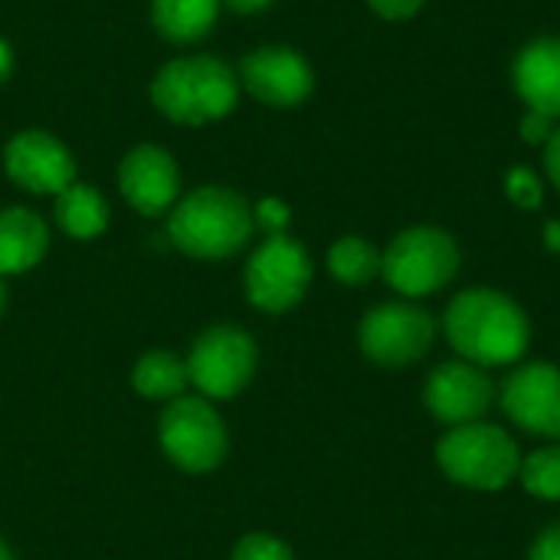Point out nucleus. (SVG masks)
I'll return each instance as SVG.
<instances>
[{"label": "nucleus", "instance_id": "obj_17", "mask_svg": "<svg viewBox=\"0 0 560 560\" xmlns=\"http://www.w3.org/2000/svg\"><path fill=\"white\" fill-rule=\"evenodd\" d=\"M220 0H151V20L171 43H194L217 23Z\"/></svg>", "mask_w": 560, "mask_h": 560}, {"label": "nucleus", "instance_id": "obj_22", "mask_svg": "<svg viewBox=\"0 0 560 560\" xmlns=\"http://www.w3.org/2000/svg\"><path fill=\"white\" fill-rule=\"evenodd\" d=\"M230 560H295L289 545L279 541L276 535H266V532H253L246 538L236 541Z\"/></svg>", "mask_w": 560, "mask_h": 560}, {"label": "nucleus", "instance_id": "obj_11", "mask_svg": "<svg viewBox=\"0 0 560 560\" xmlns=\"http://www.w3.org/2000/svg\"><path fill=\"white\" fill-rule=\"evenodd\" d=\"M3 167L10 180L30 194H59L75 184L72 154L46 131H20L3 151Z\"/></svg>", "mask_w": 560, "mask_h": 560}, {"label": "nucleus", "instance_id": "obj_32", "mask_svg": "<svg viewBox=\"0 0 560 560\" xmlns=\"http://www.w3.org/2000/svg\"><path fill=\"white\" fill-rule=\"evenodd\" d=\"M3 308H7V285H3V276H0V315H3Z\"/></svg>", "mask_w": 560, "mask_h": 560}, {"label": "nucleus", "instance_id": "obj_18", "mask_svg": "<svg viewBox=\"0 0 560 560\" xmlns=\"http://www.w3.org/2000/svg\"><path fill=\"white\" fill-rule=\"evenodd\" d=\"M56 223L72 240H92L108 226V203L95 187L75 180L56 194Z\"/></svg>", "mask_w": 560, "mask_h": 560}, {"label": "nucleus", "instance_id": "obj_24", "mask_svg": "<svg viewBox=\"0 0 560 560\" xmlns=\"http://www.w3.org/2000/svg\"><path fill=\"white\" fill-rule=\"evenodd\" d=\"M253 220H256L269 236H279V233H285V226H289V207H285L282 200H276V197H266V200L253 210Z\"/></svg>", "mask_w": 560, "mask_h": 560}, {"label": "nucleus", "instance_id": "obj_10", "mask_svg": "<svg viewBox=\"0 0 560 560\" xmlns=\"http://www.w3.org/2000/svg\"><path fill=\"white\" fill-rule=\"evenodd\" d=\"M243 85L272 108H292L312 95V66L289 46H262L240 62Z\"/></svg>", "mask_w": 560, "mask_h": 560}, {"label": "nucleus", "instance_id": "obj_2", "mask_svg": "<svg viewBox=\"0 0 560 560\" xmlns=\"http://www.w3.org/2000/svg\"><path fill=\"white\" fill-rule=\"evenodd\" d=\"M253 207L226 187H200L174 203L167 240L194 259H223L253 236Z\"/></svg>", "mask_w": 560, "mask_h": 560}, {"label": "nucleus", "instance_id": "obj_13", "mask_svg": "<svg viewBox=\"0 0 560 560\" xmlns=\"http://www.w3.org/2000/svg\"><path fill=\"white\" fill-rule=\"evenodd\" d=\"M492 381L479 364L469 361H450L440 364L423 390L427 410L453 427L476 423L489 407H492Z\"/></svg>", "mask_w": 560, "mask_h": 560}, {"label": "nucleus", "instance_id": "obj_25", "mask_svg": "<svg viewBox=\"0 0 560 560\" xmlns=\"http://www.w3.org/2000/svg\"><path fill=\"white\" fill-rule=\"evenodd\" d=\"M555 135V118L541 115V112H528L522 118V138L528 144H548V138Z\"/></svg>", "mask_w": 560, "mask_h": 560}, {"label": "nucleus", "instance_id": "obj_14", "mask_svg": "<svg viewBox=\"0 0 560 560\" xmlns=\"http://www.w3.org/2000/svg\"><path fill=\"white\" fill-rule=\"evenodd\" d=\"M118 184L125 200L144 213V217H158L167 207L177 203L180 194V174L174 158L158 148V144H138L125 154L121 171H118Z\"/></svg>", "mask_w": 560, "mask_h": 560}, {"label": "nucleus", "instance_id": "obj_23", "mask_svg": "<svg viewBox=\"0 0 560 560\" xmlns=\"http://www.w3.org/2000/svg\"><path fill=\"white\" fill-rule=\"evenodd\" d=\"M505 190L522 210H535L541 203V180L532 167H512L505 177Z\"/></svg>", "mask_w": 560, "mask_h": 560}, {"label": "nucleus", "instance_id": "obj_29", "mask_svg": "<svg viewBox=\"0 0 560 560\" xmlns=\"http://www.w3.org/2000/svg\"><path fill=\"white\" fill-rule=\"evenodd\" d=\"M272 0H226V7L230 10H236V13H256V10H266Z\"/></svg>", "mask_w": 560, "mask_h": 560}, {"label": "nucleus", "instance_id": "obj_27", "mask_svg": "<svg viewBox=\"0 0 560 560\" xmlns=\"http://www.w3.org/2000/svg\"><path fill=\"white\" fill-rule=\"evenodd\" d=\"M528 560H560V525H551L548 532L538 535Z\"/></svg>", "mask_w": 560, "mask_h": 560}, {"label": "nucleus", "instance_id": "obj_5", "mask_svg": "<svg viewBox=\"0 0 560 560\" xmlns=\"http://www.w3.org/2000/svg\"><path fill=\"white\" fill-rule=\"evenodd\" d=\"M459 272V246L440 226H413L394 236L381 256V276L407 299L440 292Z\"/></svg>", "mask_w": 560, "mask_h": 560}, {"label": "nucleus", "instance_id": "obj_9", "mask_svg": "<svg viewBox=\"0 0 560 560\" xmlns=\"http://www.w3.org/2000/svg\"><path fill=\"white\" fill-rule=\"evenodd\" d=\"M433 338H436L433 315L407 302H387L371 308L358 331L361 351L384 368H404L420 361L430 351Z\"/></svg>", "mask_w": 560, "mask_h": 560}, {"label": "nucleus", "instance_id": "obj_20", "mask_svg": "<svg viewBox=\"0 0 560 560\" xmlns=\"http://www.w3.org/2000/svg\"><path fill=\"white\" fill-rule=\"evenodd\" d=\"M328 269L345 285H364L381 272V253L361 236H345L328 249Z\"/></svg>", "mask_w": 560, "mask_h": 560}, {"label": "nucleus", "instance_id": "obj_3", "mask_svg": "<svg viewBox=\"0 0 560 560\" xmlns=\"http://www.w3.org/2000/svg\"><path fill=\"white\" fill-rule=\"evenodd\" d=\"M236 95H240V75L223 59L213 56L174 59L151 82L154 105L171 121L180 125H203L230 115Z\"/></svg>", "mask_w": 560, "mask_h": 560}, {"label": "nucleus", "instance_id": "obj_31", "mask_svg": "<svg viewBox=\"0 0 560 560\" xmlns=\"http://www.w3.org/2000/svg\"><path fill=\"white\" fill-rule=\"evenodd\" d=\"M7 72H10V49H7V43L0 39V79H7Z\"/></svg>", "mask_w": 560, "mask_h": 560}, {"label": "nucleus", "instance_id": "obj_21", "mask_svg": "<svg viewBox=\"0 0 560 560\" xmlns=\"http://www.w3.org/2000/svg\"><path fill=\"white\" fill-rule=\"evenodd\" d=\"M522 479L525 489L538 499L558 502L560 499V446L538 450L522 463Z\"/></svg>", "mask_w": 560, "mask_h": 560}, {"label": "nucleus", "instance_id": "obj_28", "mask_svg": "<svg viewBox=\"0 0 560 560\" xmlns=\"http://www.w3.org/2000/svg\"><path fill=\"white\" fill-rule=\"evenodd\" d=\"M545 167H548V177L555 180V187L560 190V125L545 144Z\"/></svg>", "mask_w": 560, "mask_h": 560}, {"label": "nucleus", "instance_id": "obj_16", "mask_svg": "<svg viewBox=\"0 0 560 560\" xmlns=\"http://www.w3.org/2000/svg\"><path fill=\"white\" fill-rule=\"evenodd\" d=\"M49 249V230L46 223L26 210L10 207L0 210V276H20L33 269Z\"/></svg>", "mask_w": 560, "mask_h": 560}, {"label": "nucleus", "instance_id": "obj_26", "mask_svg": "<svg viewBox=\"0 0 560 560\" xmlns=\"http://www.w3.org/2000/svg\"><path fill=\"white\" fill-rule=\"evenodd\" d=\"M368 3L384 20H410L413 13H420L427 0H368Z\"/></svg>", "mask_w": 560, "mask_h": 560}, {"label": "nucleus", "instance_id": "obj_7", "mask_svg": "<svg viewBox=\"0 0 560 560\" xmlns=\"http://www.w3.org/2000/svg\"><path fill=\"white\" fill-rule=\"evenodd\" d=\"M256 341L236 325H210L187 354L190 384L210 400L236 397L256 374Z\"/></svg>", "mask_w": 560, "mask_h": 560}, {"label": "nucleus", "instance_id": "obj_15", "mask_svg": "<svg viewBox=\"0 0 560 560\" xmlns=\"http://www.w3.org/2000/svg\"><path fill=\"white\" fill-rule=\"evenodd\" d=\"M512 79L528 112L560 118V36H538L525 43L515 56Z\"/></svg>", "mask_w": 560, "mask_h": 560}, {"label": "nucleus", "instance_id": "obj_1", "mask_svg": "<svg viewBox=\"0 0 560 560\" xmlns=\"http://www.w3.org/2000/svg\"><path fill=\"white\" fill-rule=\"evenodd\" d=\"M446 338L479 368H502L522 361L532 345L528 315L515 299L495 289H469L459 292L446 308Z\"/></svg>", "mask_w": 560, "mask_h": 560}, {"label": "nucleus", "instance_id": "obj_8", "mask_svg": "<svg viewBox=\"0 0 560 560\" xmlns=\"http://www.w3.org/2000/svg\"><path fill=\"white\" fill-rule=\"evenodd\" d=\"M246 295L262 312H289L295 308L312 282V259L305 246L285 233L269 236L246 262Z\"/></svg>", "mask_w": 560, "mask_h": 560}, {"label": "nucleus", "instance_id": "obj_12", "mask_svg": "<svg viewBox=\"0 0 560 560\" xmlns=\"http://www.w3.org/2000/svg\"><path fill=\"white\" fill-rule=\"evenodd\" d=\"M505 413L528 433L560 436V368L525 364L502 384Z\"/></svg>", "mask_w": 560, "mask_h": 560}, {"label": "nucleus", "instance_id": "obj_19", "mask_svg": "<svg viewBox=\"0 0 560 560\" xmlns=\"http://www.w3.org/2000/svg\"><path fill=\"white\" fill-rule=\"evenodd\" d=\"M187 384H190L187 361L164 348L141 354L131 371V387L148 400H177V397H184Z\"/></svg>", "mask_w": 560, "mask_h": 560}, {"label": "nucleus", "instance_id": "obj_33", "mask_svg": "<svg viewBox=\"0 0 560 560\" xmlns=\"http://www.w3.org/2000/svg\"><path fill=\"white\" fill-rule=\"evenodd\" d=\"M0 560H13V555H10V548H7L3 541H0Z\"/></svg>", "mask_w": 560, "mask_h": 560}, {"label": "nucleus", "instance_id": "obj_4", "mask_svg": "<svg viewBox=\"0 0 560 560\" xmlns=\"http://www.w3.org/2000/svg\"><path fill=\"white\" fill-rule=\"evenodd\" d=\"M436 459L440 469L466 486V489H479V492H495L505 489L515 472L522 469V456L515 440L492 423H463L453 427L440 446H436Z\"/></svg>", "mask_w": 560, "mask_h": 560}, {"label": "nucleus", "instance_id": "obj_6", "mask_svg": "<svg viewBox=\"0 0 560 560\" xmlns=\"http://www.w3.org/2000/svg\"><path fill=\"white\" fill-rule=\"evenodd\" d=\"M167 459L184 472H210L226 459L230 440L220 413L203 397H177L164 407L158 427Z\"/></svg>", "mask_w": 560, "mask_h": 560}, {"label": "nucleus", "instance_id": "obj_30", "mask_svg": "<svg viewBox=\"0 0 560 560\" xmlns=\"http://www.w3.org/2000/svg\"><path fill=\"white\" fill-rule=\"evenodd\" d=\"M545 243H548V249H551V253H560V223L558 220H551V223L545 226Z\"/></svg>", "mask_w": 560, "mask_h": 560}]
</instances>
